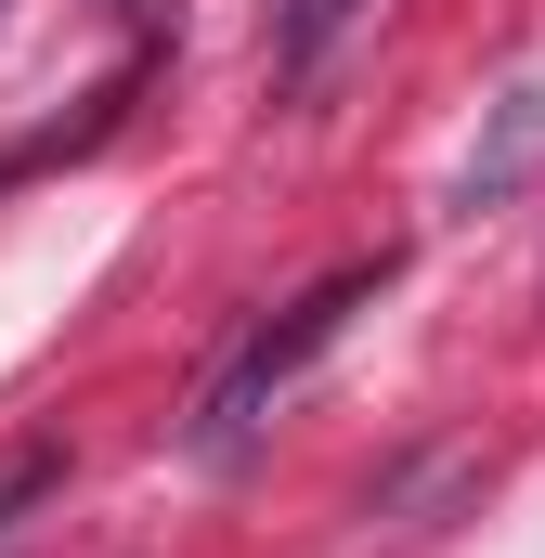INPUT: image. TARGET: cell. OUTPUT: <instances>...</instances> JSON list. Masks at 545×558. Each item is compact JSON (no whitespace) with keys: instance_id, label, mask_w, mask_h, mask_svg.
<instances>
[{"instance_id":"2","label":"cell","mask_w":545,"mask_h":558,"mask_svg":"<svg viewBox=\"0 0 545 558\" xmlns=\"http://www.w3.org/2000/svg\"><path fill=\"white\" fill-rule=\"evenodd\" d=\"M545 182V78H520L494 118H481V143H468V169H455V208L481 221V208H520Z\"/></svg>"},{"instance_id":"3","label":"cell","mask_w":545,"mask_h":558,"mask_svg":"<svg viewBox=\"0 0 545 558\" xmlns=\"http://www.w3.org/2000/svg\"><path fill=\"white\" fill-rule=\"evenodd\" d=\"M364 26V0H272L261 13V65H272V92H312L325 78V52Z\"/></svg>"},{"instance_id":"4","label":"cell","mask_w":545,"mask_h":558,"mask_svg":"<svg viewBox=\"0 0 545 558\" xmlns=\"http://www.w3.org/2000/svg\"><path fill=\"white\" fill-rule=\"evenodd\" d=\"M39 481H52V454H13V468H0V558L26 546V494H39Z\"/></svg>"},{"instance_id":"1","label":"cell","mask_w":545,"mask_h":558,"mask_svg":"<svg viewBox=\"0 0 545 558\" xmlns=\"http://www.w3.org/2000/svg\"><path fill=\"white\" fill-rule=\"evenodd\" d=\"M377 299H390V260H351V274H325L312 299H286L261 338L208 377V403H195V454H208V468H234V454L261 441V416L312 377V364H325V351H338V338H351V312H377Z\"/></svg>"}]
</instances>
